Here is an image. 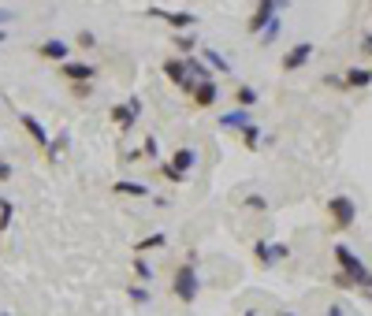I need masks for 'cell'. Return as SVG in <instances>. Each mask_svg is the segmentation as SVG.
<instances>
[{
  "label": "cell",
  "mask_w": 372,
  "mask_h": 316,
  "mask_svg": "<svg viewBox=\"0 0 372 316\" xmlns=\"http://www.w3.org/2000/svg\"><path fill=\"white\" fill-rule=\"evenodd\" d=\"M197 249H190L186 253V260L171 272V294H175L182 305H190V301H197V294H202V275H197Z\"/></svg>",
  "instance_id": "cell-1"
},
{
  "label": "cell",
  "mask_w": 372,
  "mask_h": 316,
  "mask_svg": "<svg viewBox=\"0 0 372 316\" xmlns=\"http://www.w3.org/2000/svg\"><path fill=\"white\" fill-rule=\"evenodd\" d=\"M331 257H335V265H339V272H347L350 279L357 283V286H372V272L365 268V260L354 253L350 246H342V242H335L331 246Z\"/></svg>",
  "instance_id": "cell-2"
},
{
  "label": "cell",
  "mask_w": 372,
  "mask_h": 316,
  "mask_svg": "<svg viewBox=\"0 0 372 316\" xmlns=\"http://www.w3.org/2000/svg\"><path fill=\"white\" fill-rule=\"evenodd\" d=\"M328 223H331V231H350L354 223H357V205H354V197L347 194H335V197H328Z\"/></svg>",
  "instance_id": "cell-3"
},
{
  "label": "cell",
  "mask_w": 372,
  "mask_h": 316,
  "mask_svg": "<svg viewBox=\"0 0 372 316\" xmlns=\"http://www.w3.org/2000/svg\"><path fill=\"white\" fill-rule=\"evenodd\" d=\"M194 164H197V149L179 146L175 153H171V160L161 164V175H164L168 182H182L186 175H190V168H194Z\"/></svg>",
  "instance_id": "cell-4"
},
{
  "label": "cell",
  "mask_w": 372,
  "mask_h": 316,
  "mask_svg": "<svg viewBox=\"0 0 372 316\" xmlns=\"http://www.w3.org/2000/svg\"><path fill=\"white\" fill-rule=\"evenodd\" d=\"M283 8H290V0H257V8H254V15H249V23H246V30L254 34V37H261V30H264V26H268Z\"/></svg>",
  "instance_id": "cell-5"
},
{
  "label": "cell",
  "mask_w": 372,
  "mask_h": 316,
  "mask_svg": "<svg viewBox=\"0 0 372 316\" xmlns=\"http://www.w3.org/2000/svg\"><path fill=\"white\" fill-rule=\"evenodd\" d=\"M164 78L171 86H179L182 94H194V86H197V78L190 75V63H186V56H168L164 60Z\"/></svg>",
  "instance_id": "cell-6"
},
{
  "label": "cell",
  "mask_w": 372,
  "mask_h": 316,
  "mask_svg": "<svg viewBox=\"0 0 372 316\" xmlns=\"http://www.w3.org/2000/svg\"><path fill=\"white\" fill-rule=\"evenodd\" d=\"M108 120H112L119 130H130V127L142 120V97H127L123 104H112V108H108Z\"/></svg>",
  "instance_id": "cell-7"
},
{
  "label": "cell",
  "mask_w": 372,
  "mask_h": 316,
  "mask_svg": "<svg viewBox=\"0 0 372 316\" xmlns=\"http://www.w3.org/2000/svg\"><path fill=\"white\" fill-rule=\"evenodd\" d=\"M145 15H153V19H164V23L171 26V30H194V26L202 23V19L194 15V11H168V8H149V11H145Z\"/></svg>",
  "instance_id": "cell-8"
},
{
  "label": "cell",
  "mask_w": 372,
  "mask_h": 316,
  "mask_svg": "<svg viewBox=\"0 0 372 316\" xmlns=\"http://www.w3.org/2000/svg\"><path fill=\"white\" fill-rule=\"evenodd\" d=\"M254 257L261 265H279V260L290 257V246L287 242H268V239H257L254 242Z\"/></svg>",
  "instance_id": "cell-9"
},
{
  "label": "cell",
  "mask_w": 372,
  "mask_h": 316,
  "mask_svg": "<svg viewBox=\"0 0 372 316\" xmlns=\"http://www.w3.org/2000/svg\"><path fill=\"white\" fill-rule=\"evenodd\" d=\"M313 52H316V45H313V42H298L294 49H287V52H283V71H287V75L302 71L305 63L313 60Z\"/></svg>",
  "instance_id": "cell-10"
},
{
  "label": "cell",
  "mask_w": 372,
  "mask_h": 316,
  "mask_svg": "<svg viewBox=\"0 0 372 316\" xmlns=\"http://www.w3.org/2000/svg\"><path fill=\"white\" fill-rule=\"evenodd\" d=\"M190 101L197 104V108H216V101H220V82H216V75H212V78H202V82L194 86Z\"/></svg>",
  "instance_id": "cell-11"
},
{
  "label": "cell",
  "mask_w": 372,
  "mask_h": 316,
  "mask_svg": "<svg viewBox=\"0 0 372 316\" xmlns=\"http://www.w3.org/2000/svg\"><path fill=\"white\" fill-rule=\"evenodd\" d=\"M60 78H68V82H93V78H97V68L86 63V60H63Z\"/></svg>",
  "instance_id": "cell-12"
},
{
  "label": "cell",
  "mask_w": 372,
  "mask_h": 316,
  "mask_svg": "<svg viewBox=\"0 0 372 316\" xmlns=\"http://www.w3.org/2000/svg\"><path fill=\"white\" fill-rule=\"evenodd\" d=\"M19 123H23V130L30 134V141L37 149H49V141H52V134L45 130V123L37 120V115H30V112H19Z\"/></svg>",
  "instance_id": "cell-13"
},
{
  "label": "cell",
  "mask_w": 372,
  "mask_h": 316,
  "mask_svg": "<svg viewBox=\"0 0 372 316\" xmlns=\"http://www.w3.org/2000/svg\"><path fill=\"white\" fill-rule=\"evenodd\" d=\"M37 56L49 60V63H63V60H71V42H63V37H49V42L37 45Z\"/></svg>",
  "instance_id": "cell-14"
},
{
  "label": "cell",
  "mask_w": 372,
  "mask_h": 316,
  "mask_svg": "<svg viewBox=\"0 0 372 316\" xmlns=\"http://www.w3.org/2000/svg\"><path fill=\"white\" fill-rule=\"evenodd\" d=\"M246 123H254V108H242V104H235L231 112L220 115V127L223 130H242Z\"/></svg>",
  "instance_id": "cell-15"
},
{
  "label": "cell",
  "mask_w": 372,
  "mask_h": 316,
  "mask_svg": "<svg viewBox=\"0 0 372 316\" xmlns=\"http://www.w3.org/2000/svg\"><path fill=\"white\" fill-rule=\"evenodd\" d=\"M112 194H119V197H153V190L145 187V182H135V179H116Z\"/></svg>",
  "instance_id": "cell-16"
},
{
  "label": "cell",
  "mask_w": 372,
  "mask_h": 316,
  "mask_svg": "<svg viewBox=\"0 0 372 316\" xmlns=\"http://www.w3.org/2000/svg\"><path fill=\"white\" fill-rule=\"evenodd\" d=\"M238 138H242V146H246L249 153H257V149H264V130H261L257 123H246L242 130H238Z\"/></svg>",
  "instance_id": "cell-17"
},
{
  "label": "cell",
  "mask_w": 372,
  "mask_h": 316,
  "mask_svg": "<svg viewBox=\"0 0 372 316\" xmlns=\"http://www.w3.org/2000/svg\"><path fill=\"white\" fill-rule=\"evenodd\" d=\"M342 82H347V89H368L372 86V68H350L342 75Z\"/></svg>",
  "instance_id": "cell-18"
},
{
  "label": "cell",
  "mask_w": 372,
  "mask_h": 316,
  "mask_svg": "<svg viewBox=\"0 0 372 316\" xmlns=\"http://www.w3.org/2000/svg\"><path fill=\"white\" fill-rule=\"evenodd\" d=\"M257 101H261L257 86H249V82H238L235 86V104H242V108H257Z\"/></svg>",
  "instance_id": "cell-19"
},
{
  "label": "cell",
  "mask_w": 372,
  "mask_h": 316,
  "mask_svg": "<svg viewBox=\"0 0 372 316\" xmlns=\"http://www.w3.org/2000/svg\"><path fill=\"white\" fill-rule=\"evenodd\" d=\"M171 45H175V52H179V56H190V52L197 49V37H194V30H175V37H171Z\"/></svg>",
  "instance_id": "cell-20"
},
{
  "label": "cell",
  "mask_w": 372,
  "mask_h": 316,
  "mask_svg": "<svg viewBox=\"0 0 372 316\" xmlns=\"http://www.w3.org/2000/svg\"><path fill=\"white\" fill-rule=\"evenodd\" d=\"M202 60L209 63V68H212V71H220V75H231V63H228V60H223V56H220V52H216V49H209V45H205V49H202Z\"/></svg>",
  "instance_id": "cell-21"
},
{
  "label": "cell",
  "mask_w": 372,
  "mask_h": 316,
  "mask_svg": "<svg viewBox=\"0 0 372 316\" xmlns=\"http://www.w3.org/2000/svg\"><path fill=\"white\" fill-rule=\"evenodd\" d=\"M168 242V234L164 231H153V234H145V239L135 242V253H149V249H161Z\"/></svg>",
  "instance_id": "cell-22"
},
{
  "label": "cell",
  "mask_w": 372,
  "mask_h": 316,
  "mask_svg": "<svg viewBox=\"0 0 372 316\" xmlns=\"http://www.w3.org/2000/svg\"><path fill=\"white\" fill-rule=\"evenodd\" d=\"M68 146H71V134H68V130H63V134H56V138H52V141H49V149H45V156H49V160H60V156H63V153H68Z\"/></svg>",
  "instance_id": "cell-23"
},
{
  "label": "cell",
  "mask_w": 372,
  "mask_h": 316,
  "mask_svg": "<svg viewBox=\"0 0 372 316\" xmlns=\"http://www.w3.org/2000/svg\"><path fill=\"white\" fill-rule=\"evenodd\" d=\"M279 34H283V19H279V15H275V19H272V23H268V26H264V30H261V45H264V49H268V45L275 42V37H279Z\"/></svg>",
  "instance_id": "cell-24"
},
{
  "label": "cell",
  "mask_w": 372,
  "mask_h": 316,
  "mask_svg": "<svg viewBox=\"0 0 372 316\" xmlns=\"http://www.w3.org/2000/svg\"><path fill=\"white\" fill-rule=\"evenodd\" d=\"M130 268H135V275H138L142 283H153V265L145 257H135V260H130Z\"/></svg>",
  "instance_id": "cell-25"
},
{
  "label": "cell",
  "mask_w": 372,
  "mask_h": 316,
  "mask_svg": "<svg viewBox=\"0 0 372 316\" xmlns=\"http://www.w3.org/2000/svg\"><path fill=\"white\" fill-rule=\"evenodd\" d=\"M11 216H16V205H11V197H0V231L11 227Z\"/></svg>",
  "instance_id": "cell-26"
},
{
  "label": "cell",
  "mask_w": 372,
  "mask_h": 316,
  "mask_svg": "<svg viewBox=\"0 0 372 316\" xmlns=\"http://www.w3.org/2000/svg\"><path fill=\"white\" fill-rule=\"evenodd\" d=\"M127 298L135 301V305H149V301H153L149 286H127Z\"/></svg>",
  "instance_id": "cell-27"
},
{
  "label": "cell",
  "mask_w": 372,
  "mask_h": 316,
  "mask_svg": "<svg viewBox=\"0 0 372 316\" xmlns=\"http://www.w3.org/2000/svg\"><path fill=\"white\" fill-rule=\"evenodd\" d=\"M242 208H249V213H264V208H268V197L249 194V197H242Z\"/></svg>",
  "instance_id": "cell-28"
},
{
  "label": "cell",
  "mask_w": 372,
  "mask_h": 316,
  "mask_svg": "<svg viewBox=\"0 0 372 316\" xmlns=\"http://www.w3.org/2000/svg\"><path fill=\"white\" fill-rule=\"evenodd\" d=\"M142 156H149V160H156V156H161V141H156L153 134L142 141Z\"/></svg>",
  "instance_id": "cell-29"
},
{
  "label": "cell",
  "mask_w": 372,
  "mask_h": 316,
  "mask_svg": "<svg viewBox=\"0 0 372 316\" xmlns=\"http://www.w3.org/2000/svg\"><path fill=\"white\" fill-rule=\"evenodd\" d=\"M331 283H335V286H339V291H357V283L350 279V275H347V272H335V275H331Z\"/></svg>",
  "instance_id": "cell-30"
},
{
  "label": "cell",
  "mask_w": 372,
  "mask_h": 316,
  "mask_svg": "<svg viewBox=\"0 0 372 316\" xmlns=\"http://www.w3.org/2000/svg\"><path fill=\"white\" fill-rule=\"evenodd\" d=\"M75 45H78V49H93V45H97V34H93V30H78Z\"/></svg>",
  "instance_id": "cell-31"
},
{
  "label": "cell",
  "mask_w": 372,
  "mask_h": 316,
  "mask_svg": "<svg viewBox=\"0 0 372 316\" xmlns=\"http://www.w3.org/2000/svg\"><path fill=\"white\" fill-rule=\"evenodd\" d=\"M71 94L75 97H93V82H71Z\"/></svg>",
  "instance_id": "cell-32"
},
{
  "label": "cell",
  "mask_w": 372,
  "mask_h": 316,
  "mask_svg": "<svg viewBox=\"0 0 372 316\" xmlns=\"http://www.w3.org/2000/svg\"><path fill=\"white\" fill-rule=\"evenodd\" d=\"M324 86H331V89H347V82H342V75H324Z\"/></svg>",
  "instance_id": "cell-33"
},
{
  "label": "cell",
  "mask_w": 372,
  "mask_h": 316,
  "mask_svg": "<svg viewBox=\"0 0 372 316\" xmlns=\"http://www.w3.org/2000/svg\"><path fill=\"white\" fill-rule=\"evenodd\" d=\"M11 175H16V171H11V164H8V160H0V182H8Z\"/></svg>",
  "instance_id": "cell-34"
},
{
  "label": "cell",
  "mask_w": 372,
  "mask_h": 316,
  "mask_svg": "<svg viewBox=\"0 0 372 316\" xmlns=\"http://www.w3.org/2000/svg\"><path fill=\"white\" fill-rule=\"evenodd\" d=\"M361 45H365V52L372 56V30H365V34H361Z\"/></svg>",
  "instance_id": "cell-35"
},
{
  "label": "cell",
  "mask_w": 372,
  "mask_h": 316,
  "mask_svg": "<svg viewBox=\"0 0 372 316\" xmlns=\"http://www.w3.org/2000/svg\"><path fill=\"white\" fill-rule=\"evenodd\" d=\"M324 316H347V312H342V309H339V305H331V309H328V312H324Z\"/></svg>",
  "instance_id": "cell-36"
},
{
  "label": "cell",
  "mask_w": 372,
  "mask_h": 316,
  "mask_svg": "<svg viewBox=\"0 0 372 316\" xmlns=\"http://www.w3.org/2000/svg\"><path fill=\"white\" fill-rule=\"evenodd\" d=\"M8 19H11V11H8V8H0V26H4Z\"/></svg>",
  "instance_id": "cell-37"
},
{
  "label": "cell",
  "mask_w": 372,
  "mask_h": 316,
  "mask_svg": "<svg viewBox=\"0 0 372 316\" xmlns=\"http://www.w3.org/2000/svg\"><path fill=\"white\" fill-rule=\"evenodd\" d=\"M4 37H8V34H4V26H0V45H4Z\"/></svg>",
  "instance_id": "cell-38"
},
{
  "label": "cell",
  "mask_w": 372,
  "mask_h": 316,
  "mask_svg": "<svg viewBox=\"0 0 372 316\" xmlns=\"http://www.w3.org/2000/svg\"><path fill=\"white\" fill-rule=\"evenodd\" d=\"M242 316H261V312H257V309H249V312H242Z\"/></svg>",
  "instance_id": "cell-39"
},
{
  "label": "cell",
  "mask_w": 372,
  "mask_h": 316,
  "mask_svg": "<svg viewBox=\"0 0 372 316\" xmlns=\"http://www.w3.org/2000/svg\"><path fill=\"white\" fill-rule=\"evenodd\" d=\"M279 316H294V312H279Z\"/></svg>",
  "instance_id": "cell-40"
},
{
  "label": "cell",
  "mask_w": 372,
  "mask_h": 316,
  "mask_svg": "<svg viewBox=\"0 0 372 316\" xmlns=\"http://www.w3.org/2000/svg\"><path fill=\"white\" fill-rule=\"evenodd\" d=\"M0 316H11V312H0Z\"/></svg>",
  "instance_id": "cell-41"
}]
</instances>
